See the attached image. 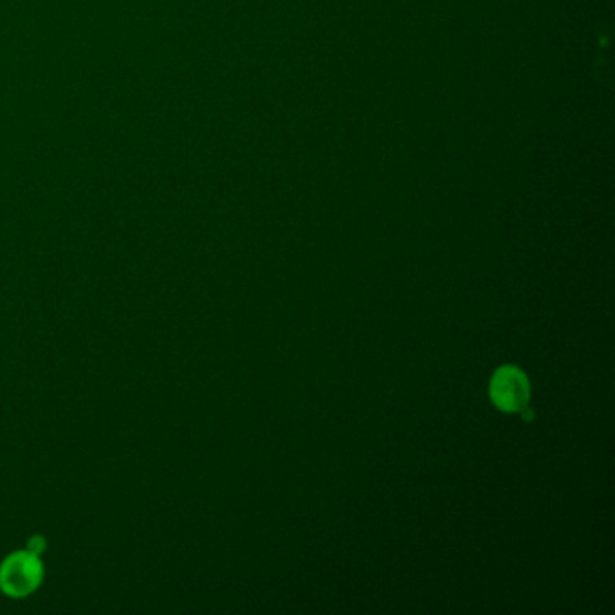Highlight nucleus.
<instances>
[{
  "instance_id": "obj_1",
  "label": "nucleus",
  "mask_w": 615,
  "mask_h": 615,
  "mask_svg": "<svg viewBox=\"0 0 615 615\" xmlns=\"http://www.w3.org/2000/svg\"><path fill=\"white\" fill-rule=\"evenodd\" d=\"M44 580V563L41 554L17 550L0 565V591L10 597H25L41 586Z\"/></svg>"
},
{
  "instance_id": "obj_2",
  "label": "nucleus",
  "mask_w": 615,
  "mask_h": 615,
  "mask_svg": "<svg viewBox=\"0 0 615 615\" xmlns=\"http://www.w3.org/2000/svg\"><path fill=\"white\" fill-rule=\"evenodd\" d=\"M491 399L502 411L515 414L526 408L530 397L527 375L516 366H502L491 380Z\"/></svg>"
},
{
  "instance_id": "obj_3",
  "label": "nucleus",
  "mask_w": 615,
  "mask_h": 615,
  "mask_svg": "<svg viewBox=\"0 0 615 615\" xmlns=\"http://www.w3.org/2000/svg\"><path fill=\"white\" fill-rule=\"evenodd\" d=\"M28 549H30L31 552H35V554H42V550L45 549L44 538H42V536H35V538H31Z\"/></svg>"
}]
</instances>
